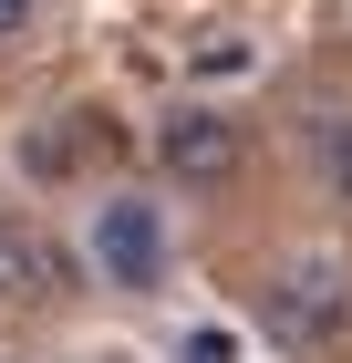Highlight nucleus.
<instances>
[{
    "label": "nucleus",
    "mask_w": 352,
    "mask_h": 363,
    "mask_svg": "<svg viewBox=\"0 0 352 363\" xmlns=\"http://www.w3.org/2000/svg\"><path fill=\"white\" fill-rule=\"evenodd\" d=\"M259 311H270L280 342L311 353V342H331V333L352 322V270H342V259H280L270 291H259Z\"/></svg>",
    "instance_id": "1"
},
{
    "label": "nucleus",
    "mask_w": 352,
    "mask_h": 363,
    "mask_svg": "<svg viewBox=\"0 0 352 363\" xmlns=\"http://www.w3.org/2000/svg\"><path fill=\"white\" fill-rule=\"evenodd\" d=\"M156 167L176 177V187H228V177L249 167L239 114H217V104H176V114L156 125Z\"/></svg>",
    "instance_id": "2"
},
{
    "label": "nucleus",
    "mask_w": 352,
    "mask_h": 363,
    "mask_svg": "<svg viewBox=\"0 0 352 363\" xmlns=\"http://www.w3.org/2000/svg\"><path fill=\"white\" fill-rule=\"evenodd\" d=\"M93 259H104L114 291H156L166 280V218H156V197H104V208H93Z\"/></svg>",
    "instance_id": "3"
},
{
    "label": "nucleus",
    "mask_w": 352,
    "mask_h": 363,
    "mask_svg": "<svg viewBox=\"0 0 352 363\" xmlns=\"http://www.w3.org/2000/svg\"><path fill=\"white\" fill-rule=\"evenodd\" d=\"M62 291H73V259H62V239H42L31 218H0V301L42 311V301H62Z\"/></svg>",
    "instance_id": "4"
},
{
    "label": "nucleus",
    "mask_w": 352,
    "mask_h": 363,
    "mask_svg": "<svg viewBox=\"0 0 352 363\" xmlns=\"http://www.w3.org/2000/svg\"><path fill=\"white\" fill-rule=\"evenodd\" d=\"M93 145H104V114H52V125L31 135V167H42V177H62V167H83Z\"/></svg>",
    "instance_id": "5"
},
{
    "label": "nucleus",
    "mask_w": 352,
    "mask_h": 363,
    "mask_svg": "<svg viewBox=\"0 0 352 363\" xmlns=\"http://www.w3.org/2000/svg\"><path fill=\"white\" fill-rule=\"evenodd\" d=\"M311 156H322L331 197H342V208H352V114H322V125H311Z\"/></svg>",
    "instance_id": "6"
},
{
    "label": "nucleus",
    "mask_w": 352,
    "mask_h": 363,
    "mask_svg": "<svg viewBox=\"0 0 352 363\" xmlns=\"http://www.w3.org/2000/svg\"><path fill=\"white\" fill-rule=\"evenodd\" d=\"M31 31V0H0V42H21Z\"/></svg>",
    "instance_id": "7"
}]
</instances>
